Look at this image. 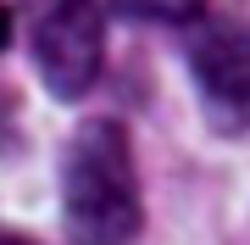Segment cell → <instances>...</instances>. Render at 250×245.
<instances>
[{"mask_svg":"<svg viewBox=\"0 0 250 245\" xmlns=\"http://www.w3.org/2000/svg\"><path fill=\"white\" fill-rule=\"evenodd\" d=\"M0 245H39V240H22V234H0Z\"/></svg>","mask_w":250,"mask_h":245,"instance_id":"cell-6","label":"cell"},{"mask_svg":"<svg viewBox=\"0 0 250 245\" xmlns=\"http://www.w3.org/2000/svg\"><path fill=\"white\" fill-rule=\"evenodd\" d=\"M62 218L72 245H134L145 228L134 145L123 123L95 117L72 128L62 151Z\"/></svg>","mask_w":250,"mask_h":245,"instance_id":"cell-1","label":"cell"},{"mask_svg":"<svg viewBox=\"0 0 250 245\" xmlns=\"http://www.w3.org/2000/svg\"><path fill=\"white\" fill-rule=\"evenodd\" d=\"M28 11V56L56 100H78L95 89L106 62V22L95 0H22Z\"/></svg>","mask_w":250,"mask_h":245,"instance_id":"cell-2","label":"cell"},{"mask_svg":"<svg viewBox=\"0 0 250 245\" xmlns=\"http://www.w3.org/2000/svg\"><path fill=\"white\" fill-rule=\"evenodd\" d=\"M117 17L128 22H161V28H184L206 17V0H111Z\"/></svg>","mask_w":250,"mask_h":245,"instance_id":"cell-4","label":"cell"},{"mask_svg":"<svg viewBox=\"0 0 250 245\" xmlns=\"http://www.w3.org/2000/svg\"><path fill=\"white\" fill-rule=\"evenodd\" d=\"M189 73L211 128L245 134L250 128V22L245 17H206L189 39Z\"/></svg>","mask_w":250,"mask_h":245,"instance_id":"cell-3","label":"cell"},{"mask_svg":"<svg viewBox=\"0 0 250 245\" xmlns=\"http://www.w3.org/2000/svg\"><path fill=\"white\" fill-rule=\"evenodd\" d=\"M11 28H17V17H11V6H0V50L11 45Z\"/></svg>","mask_w":250,"mask_h":245,"instance_id":"cell-5","label":"cell"}]
</instances>
